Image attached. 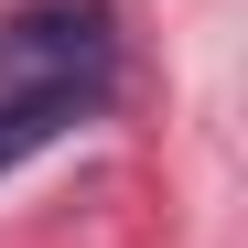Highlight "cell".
<instances>
[{
    "label": "cell",
    "mask_w": 248,
    "mask_h": 248,
    "mask_svg": "<svg viewBox=\"0 0 248 248\" xmlns=\"http://www.w3.org/2000/svg\"><path fill=\"white\" fill-rule=\"evenodd\" d=\"M0 87H119V32L97 0H22L0 22Z\"/></svg>",
    "instance_id": "obj_1"
},
{
    "label": "cell",
    "mask_w": 248,
    "mask_h": 248,
    "mask_svg": "<svg viewBox=\"0 0 248 248\" xmlns=\"http://www.w3.org/2000/svg\"><path fill=\"white\" fill-rule=\"evenodd\" d=\"M108 97H87V87H0V173H22L32 151H54L76 119H97Z\"/></svg>",
    "instance_id": "obj_2"
}]
</instances>
